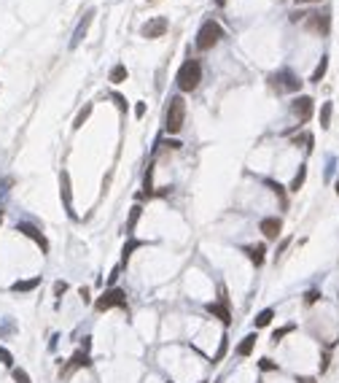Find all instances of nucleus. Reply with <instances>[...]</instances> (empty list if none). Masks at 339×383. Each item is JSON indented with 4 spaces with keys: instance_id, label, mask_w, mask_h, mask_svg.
I'll list each match as a JSON object with an SVG mask.
<instances>
[{
    "instance_id": "nucleus-1",
    "label": "nucleus",
    "mask_w": 339,
    "mask_h": 383,
    "mask_svg": "<svg viewBox=\"0 0 339 383\" xmlns=\"http://www.w3.org/2000/svg\"><path fill=\"white\" fill-rule=\"evenodd\" d=\"M199 81H202V65H199V60H186L181 65V70H178V87L183 92H191V89L199 87Z\"/></svg>"
},
{
    "instance_id": "nucleus-2",
    "label": "nucleus",
    "mask_w": 339,
    "mask_h": 383,
    "mask_svg": "<svg viewBox=\"0 0 339 383\" xmlns=\"http://www.w3.org/2000/svg\"><path fill=\"white\" fill-rule=\"evenodd\" d=\"M183 119H186V103L183 97H170V105H167V119H164V127L167 133H181L183 130Z\"/></svg>"
},
{
    "instance_id": "nucleus-3",
    "label": "nucleus",
    "mask_w": 339,
    "mask_h": 383,
    "mask_svg": "<svg viewBox=\"0 0 339 383\" xmlns=\"http://www.w3.org/2000/svg\"><path fill=\"white\" fill-rule=\"evenodd\" d=\"M221 25L218 22H213V19H208L202 27H199V33H197V49L199 51H208V49H213L218 41H221Z\"/></svg>"
},
{
    "instance_id": "nucleus-4",
    "label": "nucleus",
    "mask_w": 339,
    "mask_h": 383,
    "mask_svg": "<svg viewBox=\"0 0 339 383\" xmlns=\"http://www.w3.org/2000/svg\"><path fill=\"white\" fill-rule=\"evenodd\" d=\"M127 305V294H124L122 289H108L102 297H97V302H94V308L100 313H105V311H111V308H124Z\"/></svg>"
},
{
    "instance_id": "nucleus-5",
    "label": "nucleus",
    "mask_w": 339,
    "mask_h": 383,
    "mask_svg": "<svg viewBox=\"0 0 339 383\" xmlns=\"http://www.w3.org/2000/svg\"><path fill=\"white\" fill-rule=\"evenodd\" d=\"M269 84H272V89H277V92H299V87H302V81H299L291 70H280V73H275V76H269Z\"/></svg>"
},
{
    "instance_id": "nucleus-6",
    "label": "nucleus",
    "mask_w": 339,
    "mask_h": 383,
    "mask_svg": "<svg viewBox=\"0 0 339 383\" xmlns=\"http://www.w3.org/2000/svg\"><path fill=\"white\" fill-rule=\"evenodd\" d=\"M140 33H143V38H162L167 33V19L164 16H154V19H148L140 27Z\"/></svg>"
},
{
    "instance_id": "nucleus-7",
    "label": "nucleus",
    "mask_w": 339,
    "mask_h": 383,
    "mask_svg": "<svg viewBox=\"0 0 339 383\" xmlns=\"http://www.w3.org/2000/svg\"><path fill=\"white\" fill-rule=\"evenodd\" d=\"M291 111H294V116L299 122H309V116H312V97H304V95L296 97Z\"/></svg>"
},
{
    "instance_id": "nucleus-8",
    "label": "nucleus",
    "mask_w": 339,
    "mask_h": 383,
    "mask_svg": "<svg viewBox=\"0 0 339 383\" xmlns=\"http://www.w3.org/2000/svg\"><path fill=\"white\" fill-rule=\"evenodd\" d=\"M258 230L264 232V238H267V240H277L280 230H283V221H280L277 216H267V219H261Z\"/></svg>"
},
{
    "instance_id": "nucleus-9",
    "label": "nucleus",
    "mask_w": 339,
    "mask_h": 383,
    "mask_svg": "<svg viewBox=\"0 0 339 383\" xmlns=\"http://www.w3.org/2000/svg\"><path fill=\"white\" fill-rule=\"evenodd\" d=\"M16 230H19L22 235H27V238H32V240H35V243L41 245V251H49V240H46V238L41 235V230H38V227H32V224H25V221H22V224L16 227Z\"/></svg>"
},
{
    "instance_id": "nucleus-10",
    "label": "nucleus",
    "mask_w": 339,
    "mask_h": 383,
    "mask_svg": "<svg viewBox=\"0 0 339 383\" xmlns=\"http://www.w3.org/2000/svg\"><path fill=\"white\" fill-rule=\"evenodd\" d=\"M307 16H309V22H307L309 30L320 33V35L329 33V14H307Z\"/></svg>"
},
{
    "instance_id": "nucleus-11",
    "label": "nucleus",
    "mask_w": 339,
    "mask_h": 383,
    "mask_svg": "<svg viewBox=\"0 0 339 383\" xmlns=\"http://www.w3.org/2000/svg\"><path fill=\"white\" fill-rule=\"evenodd\" d=\"M60 186H62V200H65V208H67V213L73 216V192H70V175L62 170V175H60Z\"/></svg>"
},
{
    "instance_id": "nucleus-12",
    "label": "nucleus",
    "mask_w": 339,
    "mask_h": 383,
    "mask_svg": "<svg viewBox=\"0 0 339 383\" xmlns=\"http://www.w3.org/2000/svg\"><path fill=\"white\" fill-rule=\"evenodd\" d=\"M208 313H213V316H218L223 324H229V321H232V313H229V305H226V300H223L221 305H216V302H210V305H208Z\"/></svg>"
},
{
    "instance_id": "nucleus-13",
    "label": "nucleus",
    "mask_w": 339,
    "mask_h": 383,
    "mask_svg": "<svg viewBox=\"0 0 339 383\" xmlns=\"http://www.w3.org/2000/svg\"><path fill=\"white\" fill-rule=\"evenodd\" d=\"M78 367H89V353H86V351H78L76 356L70 359V364H67V367L62 370V373H65V375H70L73 370H78Z\"/></svg>"
},
{
    "instance_id": "nucleus-14",
    "label": "nucleus",
    "mask_w": 339,
    "mask_h": 383,
    "mask_svg": "<svg viewBox=\"0 0 339 383\" xmlns=\"http://www.w3.org/2000/svg\"><path fill=\"white\" fill-rule=\"evenodd\" d=\"M256 340H258L256 335L243 337V343L237 346V353H240V356H250V353H253V348H256Z\"/></svg>"
},
{
    "instance_id": "nucleus-15",
    "label": "nucleus",
    "mask_w": 339,
    "mask_h": 383,
    "mask_svg": "<svg viewBox=\"0 0 339 383\" xmlns=\"http://www.w3.org/2000/svg\"><path fill=\"white\" fill-rule=\"evenodd\" d=\"M92 16H94V11H86V14H84L81 25H78V27H76V35H73V46H76V43H78V41H81V38L86 35V27H89Z\"/></svg>"
},
{
    "instance_id": "nucleus-16",
    "label": "nucleus",
    "mask_w": 339,
    "mask_h": 383,
    "mask_svg": "<svg viewBox=\"0 0 339 383\" xmlns=\"http://www.w3.org/2000/svg\"><path fill=\"white\" fill-rule=\"evenodd\" d=\"M245 254L250 256V262H253V265H264V254H267V248H264V245H248V248H245Z\"/></svg>"
},
{
    "instance_id": "nucleus-17",
    "label": "nucleus",
    "mask_w": 339,
    "mask_h": 383,
    "mask_svg": "<svg viewBox=\"0 0 339 383\" xmlns=\"http://www.w3.org/2000/svg\"><path fill=\"white\" fill-rule=\"evenodd\" d=\"M35 286H41V278H30V281H16L11 291H16V294H22V291H32Z\"/></svg>"
},
{
    "instance_id": "nucleus-18",
    "label": "nucleus",
    "mask_w": 339,
    "mask_h": 383,
    "mask_svg": "<svg viewBox=\"0 0 339 383\" xmlns=\"http://www.w3.org/2000/svg\"><path fill=\"white\" fill-rule=\"evenodd\" d=\"M275 318V311L272 308H267V311H261L258 316L253 318V324H256V329H261V327H269V321Z\"/></svg>"
},
{
    "instance_id": "nucleus-19",
    "label": "nucleus",
    "mask_w": 339,
    "mask_h": 383,
    "mask_svg": "<svg viewBox=\"0 0 339 383\" xmlns=\"http://www.w3.org/2000/svg\"><path fill=\"white\" fill-rule=\"evenodd\" d=\"M304 178H307V168L302 165V168H299V173L294 175V181H291V192H299V189H302Z\"/></svg>"
},
{
    "instance_id": "nucleus-20",
    "label": "nucleus",
    "mask_w": 339,
    "mask_h": 383,
    "mask_svg": "<svg viewBox=\"0 0 339 383\" xmlns=\"http://www.w3.org/2000/svg\"><path fill=\"white\" fill-rule=\"evenodd\" d=\"M331 124V103H323V108H320V127H329Z\"/></svg>"
},
{
    "instance_id": "nucleus-21",
    "label": "nucleus",
    "mask_w": 339,
    "mask_h": 383,
    "mask_svg": "<svg viewBox=\"0 0 339 383\" xmlns=\"http://www.w3.org/2000/svg\"><path fill=\"white\" fill-rule=\"evenodd\" d=\"M124 78H127V68H124V65H116V68L111 70V81H113V84H122Z\"/></svg>"
},
{
    "instance_id": "nucleus-22",
    "label": "nucleus",
    "mask_w": 339,
    "mask_h": 383,
    "mask_svg": "<svg viewBox=\"0 0 339 383\" xmlns=\"http://www.w3.org/2000/svg\"><path fill=\"white\" fill-rule=\"evenodd\" d=\"M140 210H143V208H137V205L132 208V213H129V224H127V230H124L127 235H132V232H135V224H137V219H140Z\"/></svg>"
},
{
    "instance_id": "nucleus-23",
    "label": "nucleus",
    "mask_w": 339,
    "mask_h": 383,
    "mask_svg": "<svg viewBox=\"0 0 339 383\" xmlns=\"http://www.w3.org/2000/svg\"><path fill=\"white\" fill-rule=\"evenodd\" d=\"M326 68H329V60L323 57V60L318 62V68H315V73H312V78H309V81H320V78L326 76Z\"/></svg>"
},
{
    "instance_id": "nucleus-24",
    "label": "nucleus",
    "mask_w": 339,
    "mask_h": 383,
    "mask_svg": "<svg viewBox=\"0 0 339 383\" xmlns=\"http://www.w3.org/2000/svg\"><path fill=\"white\" fill-rule=\"evenodd\" d=\"M89 113H92V105H86L84 111L76 116V122H73V127H76V130H81V127H84V122H86V119H89Z\"/></svg>"
},
{
    "instance_id": "nucleus-25",
    "label": "nucleus",
    "mask_w": 339,
    "mask_h": 383,
    "mask_svg": "<svg viewBox=\"0 0 339 383\" xmlns=\"http://www.w3.org/2000/svg\"><path fill=\"white\" fill-rule=\"evenodd\" d=\"M140 245H143V243H140V240H129V243H127V245H124V259H122V262H124V265H127V259H129V256H132V251H135V248H140Z\"/></svg>"
},
{
    "instance_id": "nucleus-26",
    "label": "nucleus",
    "mask_w": 339,
    "mask_h": 383,
    "mask_svg": "<svg viewBox=\"0 0 339 383\" xmlns=\"http://www.w3.org/2000/svg\"><path fill=\"white\" fill-rule=\"evenodd\" d=\"M269 186H272V192L280 197V203H283V208H285V205H288V200H285V194H283V186H280V184H275V181H269Z\"/></svg>"
},
{
    "instance_id": "nucleus-27",
    "label": "nucleus",
    "mask_w": 339,
    "mask_h": 383,
    "mask_svg": "<svg viewBox=\"0 0 339 383\" xmlns=\"http://www.w3.org/2000/svg\"><path fill=\"white\" fill-rule=\"evenodd\" d=\"M0 362H3L5 367H14V356H11V353L5 351V348H0Z\"/></svg>"
},
{
    "instance_id": "nucleus-28",
    "label": "nucleus",
    "mask_w": 339,
    "mask_h": 383,
    "mask_svg": "<svg viewBox=\"0 0 339 383\" xmlns=\"http://www.w3.org/2000/svg\"><path fill=\"white\" fill-rule=\"evenodd\" d=\"M14 381L16 383H30V375H27L25 370H14Z\"/></svg>"
},
{
    "instance_id": "nucleus-29",
    "label": "nucleus",
    "mask_w": 339,
    "mask_h": 383,
    "mask_svg": "<svg viewBox=\"0 0 339 383\" xmlns=\"http://www.w3.org/2000/svg\"><path fill=\"white\" fill-rule=\"evenodd\" d=\"M288 332H294V327H283V329H277V332L272 335V340H275V343H277V340H283V337L288 335Z\"/></svg>"
},
{
    "instance_id": "nucleus-30",
    "label": "nucleus",
    "mask_w": 339,
    "mask_h": 383,
    "mask_svg": "<svg viewBox=\"0 0 339 383\" xmlns=\"http://www.w3.org/2000/svg\"><path fill=\"white\" fill-rule=\"evenodd\" d=\"M65 291H67V283H65V281H57V283H54V294H57V297H62Z\"/></svg>"
},
{
    "instance_id": "nucleus-31",
    "label": "nucleus",
    "mask_w": 339,
    "mask_h": 383,
    "mask_svg": "<svg viewBox=\"0 0 339 383\" xmlns=\"http://www.w3.org/2000/svg\"><path fill=\"white\" fill-rule=\"evenodd\" d=\"M223 353H226V340L221 343V348H218V353H216V356H213V364H218V362H221V359H223Z\"/></svg>"
},
{
    "instance_id": "nucleus-32",
    "label": "nucleus",
    "mask_w": 339,
    "mask_h": 383,
    "mask_svg": "<svg viewBox=\"0 0 339 383\" xmlns=\"http://www.w3.org/2000/svg\"><path fill=\"white\" fill-rule=\"evenodd\" d=\"M318 291H307V297H304V302H307V305H312V302H318Z\"/></svg>"
},
{
    "instance_id": "nucleus-33",
    "label": "nucleus",
    "mask_w": 339,
    "mask_h": 383,
    "mask_svg": "<svg viewBox=\"0 0 339 383\" xmlns=\"http://www.w3.org/2000/svg\"><path fill=\"white\" fill-rule=\"evenodd\" d=\"M261 370H277V364L269 362V359H261Z\"/></svg>"
},
{
    "instance_id": "nucleus-34",
    "label": "nucleus",
    "mask_w": 339,
    "mask_h": 383,
    "mask_svg": "<svg viewBox=\"0 0 339 383\" xmlns=\"http://www.w3.org/2000/svg\"><path fill=\"white\" fill-rule=\"evenodd\" d=\"M113 100H116V105L122 108V111H127V103H124V97H122V95H113Z\"/></svg>"
},
{
    "instance_id": "nucleus-35",
    "label": "nucleus",
    "mask_w": 339,
    "mask_h": 383,
    "mask_svg": "<svg viewBox=\"0 0 339 383\" xmlns=\"http://www.w3.org/2000/svg\"><path fill=\"white\" fill-rule=\"evenodd\" d=\"M143 113H146V103H137V105H135V116H143Z\"/></svg>"
},
{
    "instance_id": "nucleus-36",
    "label": "nucleus",
    "mask_w": 339,
    "mask_h": 383,
    "mask_svg": "<svg viewBox=\"0 0 339 383\" xmlns=\"http://www.w3.org/2000/svg\"><path fill=\"white\" fill-rule=\"evenodd\" d=\"M302 3H318V0H296V5H302Z\"/></svg>"
},
{
    "instance_id": "nucleus-37",
    "label": "nucleus",
    "mask_w": 339,
    "mask_h": 383,
    "mask_svg": "<svg viewBox=\"0 0 339 383\" xmlns=\"http://www.w3.org/2000/svg\"><path fill=\"white\" fill-rule=\"evenodd\" d=\"M216 3H218V5H223V3H226V0H216Z\"/></svg>"
},
{
    "instance_id": "nucleus-38",
    "label": "nucleus",
    "mask_w": 339,
    "mask_h": 383,
    "mask_svg": "<svg viewBox=\"0 0 339 383\" xmlns=\"http://www.w3.org/2000/svg\"><path fill=\"white\" fill-rule=\"evenodd\" d=\"M337 194H339V181H337Z\"/></svg>"
},
{
    "instance_id": "nucleus-39",
    "label": "nucleus",
    "mask_w": 339,
    "mask_h": 383,
    "mask_svg": "<svg viewBox=\"0 0 339 383\" xmlns=\"http://www.w3.org/2000/svg\"><path fill=\"white\" fill-rule=\"evenodd\" d=\"M0 221H3V210H0Z\"/></svg>"
}]
</instances>
